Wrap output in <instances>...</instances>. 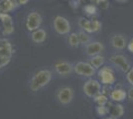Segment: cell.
Listing matches in <instances>:
<instances>
[{
  "mask_svg": "<svg viewBox=\"0 0 133 119\" xmlns=\"http://www.w3.org/2000/svg\"><path fill=\"white\" fill-rule=\"evenodd\" d=\"M103 49H104V47L102 45V43L92 41V42H90L89 44L85 46L84 52H85V54L88 56L94 57V56H96V55H100V53L103 51Z\"/></svg>",
  "mask_w": 133,
  "mask_h": 119,
  "instance_id": "8fae6325",
  "label": "cell"
},
{
  "mask_svg": "<svg viewBox=\"0 0 133 119\" xmlns=\"http://www.w3.org/2000/svg\"><path fill=\"white\" fill-rule=\"evenodd\" d=\"M127 97L130 100H133V87H131L127 92Z\"/></svg>",
  "mask_w": 133,
  "mask_h": 119,
  "instance_id": "83f0119b",
  "label": "cell"
},
{
  "mask_svg": "<svg viewBox=\"0 0 133 119\" xmlns=\"http://www.w3.org/2000/svg\"><path fill=\"white\" fill-rule=\"evenodd\" d=\"M54 28L56 32L60 35H66L71 31V24L68 19L63 16H57L54 19Z\"/></svg>",
  "mask_w": 133,
  "mask_h": 119,
  "instance_id": "52a82bcc",
  "label": "cell"
},
{
  "mask_svg": "<svg viewBox=\"0 0 133 119\" xmlns=\"http://www.w3.org/2000/svg\"><path fill=\"white\" fill-rule=\"evenodd\" d=\"M29 1L30 0H18V3H19V5H26L28 4Z\"/></svg>",
  "mask_w": 133,
  "mask_h": 119,
  "instance_id": "f1b7e54d",
  "label": "cell"
},
{
  "mask_svg": "<svg viewBox=\"0 0 133 119\" xmlns=\"http://www.w3.org/2000/svg\"><path fill=\"white\" fill-rule=\"evenodd\" d=\"M11 59L12 57H10V56H6V55H3V54H0V69L7 67L11 62Z\"/></svg>",
  "mask_w": 133,
  "mask_h": 119,
  "instance_id": "603a6c76",
  "label": "cell"
},
{
  "mask_svg": "<svg viewBox=\"0 0 133 119\" xmlns=\"http://www.w3.org/2000/svg\"><path fill=\"white\" fill-rule=\"evenodd\" d=\"M18 5V0H3L0 4V11L1 13H8L15 10Z\"/></svg>",
  "mask_w": 133,
  "mask_h": 119,
  "instance_id": "2e32d148",
  "label": "cell"
},
{
  "mask_svg": "<svg viewBox=\"0 0 133 119\" xmlns=\"http://www.w3.org/2000/svg\"><path fill=\"white\" fill-rule=\"evenodd\" d=\"M95 111L99 116H105V115L108 114L109 110H108V107H106L105 105H97Z\"/></svg>",
  "mask_w": 133,
  "mask_h": 119,
  "instance_id": "cb8c5ba5",
  "label": "cell"
},
{
  "mask_svg": "<svg viewBox=\"0 0 133 119\" xmlns=\"http://www.w3.org/2000/svg\"><path fill=\"white\" fill-rule=\"evenodd\" d=\"M31 38H32V41H33L34 43L42 44V43L45 42V40L47 39V33H46V31H45L44 29L39 28L32 32Z\"/></svg>",
  "mask_w": 133,
  "mask_h": 119,
  "instance_id": "e0dca14e",
  "label": "cell"
},
{
  "mask_svg": "<svg viewBox=\"0 0 133 119\" xmlns=\"http://www.w3.org/2000/svg\"><path fill=\"white\" fill-rule=\"evenodd\" d=\"M119 1H120V0H119ZM122 1H124V0H122Z\"/></svg>",
  "mask_w": 133,
  "mask_h": 119,
  "instance_id": "4dcf8cb0",
  "label": "cell"
},
{
  "mask_svg": "<svg viewBox=\"0 0 133 119\" xmlns=\"http://www.w3.org/2000/svg\"><path fill=\"white\" fill-rule=\"evenodd\" d=\"M68 42L71 47L72 48H77L79 45V39H78V35L76 33H72V34L69 35L68 37Z\"/></svg>",
  "mask_w": 133,
  "mask_h": 119,
  "instance_id": "44dd1931",
  "label": "cell"
},
{
  "mask_svg": "<svg viewBox=\"0 0 133 119\" xmlns=\"http://www.w3.org/2000/svg\"><path fill=\"white\" fill-rule=\"evenodd\" d=\"M52 78H53L52 72L48 68H40L36 71V73L32 75L30 79V85H29L30 89L34 92L41 90L42 88H44L45 86L50 83Z\"/></svg>",
  "mask_w": 133,
  "mask_h": 119,
  "instance_id": "6da1fadb",
  "label": "cell"
},
{
  "mask_svg": "<svg viewBox=\"0 0 133 119\" xmlns=\"http://www.w3.org/2000/svg\"><path fill=\"white\" fill-rule=\"evenodd\" d=\"M0 20L3 25V35H11L14 32L12 17L8 13H0Z\"/></svg>",
  "mask_w": 133,
  "mask_h": 119,
  "instance_id": "30bf717a",
  "label": "cell"
},
{
  "mask_svg": "<svg viewBox=\"0 0 133 119\" xmlns=\"http://www.w3.org/2000/svg\"><path fill=\"white\" fill-rule=\"evenodd\" d=\"M105 119H115V118H112V117H109V118H105Z\"/></svg>",
  "mask_w": 133,
  "mask_h": 119,
  "instance_id": "f546056e",
  "label": "cell"
},
{
  "mask_svg": "<svg viewBox=\"0 0 133 119\" xmlns=\"http://www.w3.org/2000/svg\"><path fill=\"white\" fill-rule=\"evenodd\" d=\"M83 89L87 96L94 98L97 94L101 93V83L96 79H89L84 82Z\"/></svg>",
  "mask_w": 133,
  "mask_h": 119,
  "instance_id": "7a4b0ae2",
  "label": "cell"
},
{
  "mask_svg": "<svg viewBox=\"0 0 133 119\" xmlns=\"http://www.w3.org/2000/svg\"><path fill=\"white\" fill-rule=\"evenodd\" d=\"M111 46L114 49H116V50H123L127 46L126 39L122 35H119V34L114 35L111 38Z\"/></svg>",
  "mask_w": 133,
  "mask_h": 119,
  "instance_id": "9a60e30c",
  "label": "cell"
},
{
  "mask_svg": "<svg viewBox=\"0 0 133 119\" xmlns=\"http://www.w3.org/2000/svg\"><path fill=\"white\" fill-rule=\"evenodd\" d=\"M78 39H79V44L84 45V46H87L88 44H89L90 42H92L90 36H89V35L88 34V32H85V31H82V32L78 33Z\"/></svg>",
  "mask_w": 133,
  "mask_h": 119,
  "instance_id": "ffe728a7",
  "label": "cell"
},
{
  "mask_svg": "<svg viewBox=\"0 0 133 119\" xmlns=\"http://www.w3.org/2000/svg\"><path fill=\"white\" fill-rule=\"evenodd\" d=\"M127 49L130 53H132L133 54V38L129 41V43L127 44Z\"/></svg>",
  "mask_w": 133,
  "mask_h": 119,
  "instance_id": "4316f807",
  "label": "cell"
},
{
  "mask_svg": "<svg viewBox=\"0 0 133 119\" xmlns=\"http://www.w3.org/2000/svg\"><path fill=\"white\" fill-rule=\"evenodd\" d=\"M55 71L58 74H60L62 76H68L72 74L74 71V67L70 62H59L55 65Z\"/></svg>",
  "mask_w": 133,
  "mask_h": 119,
  "instance_id": "7c38bea8",
  "label": "cell"
},
{
  "mask_svg": "<svg viewBox=\"0 0 133 119\" xmlns=\"http://www.w3.org/2000/svg\"><path fill=\"white\" fill-rule=\"evenodd\" d=\"M109 106L110 107H108V114L110 115V117L112 118H119V117H121L123 113H124V108L122 106L121 104H119V103H110L109 104Z\"/></svg>",
  "mask_w": 133,
  "mask_h": 119,
  "instance_id": "5bb4252c",
  "label": "cell"
},
{
  "mask_svg": "<svg viewBox=\"0 0 133 119\" xmlns=\"http://www.w3.org/2000/svg\"><path fill=\"white\" fill-rule=\"evenodd\" d=\"M110 62L118 68L120 71L124 72V73H127L128 71L130 69V64L127 61V59L122 56V55H114L110 58Z\"/></svg>",
  "mask_w": 133,
  "mask_h": 119,
  "instance_id": "9c48e42d",
  "label": "cell"
},
{
  "mask_svg": "<svg viewBox=\"0 0 133 119\" xmlns=\"http://www.w3.org/2000/svg\"><path fill=\"white\" fill-rule=\"evenodd\" d=\"M84 11L87 12L89 15H94L96 12V7L92 5V4H89V5H87L84 7Z\"/></svg>",
  "mask_w": 133,
  "mask_h": 119,
  "instance_id": "d4e9b609",
  "label": "cell"
},
{
  "mask_svg": "<svg viewBox=\"0 0 133 119\" xmlns=\"http://www.w3.org/2000/svg\"><path fill=\"white\" fill-rule=\"evenodd\" d=\"M104 62H105L104 57H103V56H101V55H96V56H94V57H91L90 61H89L90 65H91L95 69H99V68H101V67L103 66Z\"/></svg>",
  "mask_w": 133,
  "mask_h": 119,
  "instance_id": "d6986e66",
  "label": "cell"
},
{
  "mask_svg": "<svg viewBox=\"0 0 133 119\" xmlns=\"http://www.w3.org/2000/svg\"><path fill=\"white\" fill-rule=\"evenodd\" d=\"M75 91L71 86H63L58 89L57 99L63 105H68L74 100Z\"/></svg>",
  "mask_w": 133,
  "mask_h": 119,
  "instance_id": "3957f363",
  "label": "cell"
},
{
  "mask_svg": "<svg viewBox=\"0 0 133 119\" xmlns=\"http://www.w3.org/2000/svg\"><path fill=\"white\" fill-rule=\"evenodd\" d=\"M42 22H43L42 15L40 14L39 12L33 11L30 12L28 14L25 24H26V28H27L28 31L33 32V31H35V30H37V29H39L41 27Z\"/></svg>",
  "mask_w": 133,
  "mask_h": 119,
  "instance_id": "5b68a950",
  "label": "cell"
},
{
  "mask_svg": "<svg viewBox=\"0 0 133 119\" xmlns=\"http://www.w3.org/2000/svg\"><path fill=\"white\" fill-rule=\"evenodd\" d=\"M94 102L97 104V105H105L106 103L108 102V98L106 96L105 94H103V93H99V94H97L96 96L94 97Z\"/></svg>",
  "mask_w": 133,
  "mask_h": 119,
  "instance_id": "7402d4cb",
  "label": "cell"
},
{
  "mask_svg": "<svg viewBox=\"0 0 133 119\" xmlns=\"http://www.w3.org/2000/svg\"><path fill=\"white\" fill-rule=\"evenodd\" d=\"M0 54L10 57L13 56V46L6 38H0Z\"/></svg>",
  "mask_w": 133,
  "mask_h": 119,
  "instance_id": "4fadbf2b",
  "label": "cell"
},
{
  "mask_svg": "<svg viewBox=\"0 0 133 119\" xmlns=\"http://www.w3.org/2000/svg\"><path fill=\"white\" fill-rule=\"evenodd\" d=\"M74 72L78 75L90 78V76L95 74L96 69L90 65V62H78L74 66Z\"/></svg>",
  "mask_w": 133,
  "mask_h": 119,
  "instance_id": "277c9868",
  "label": "cell"
},
{
  "mask_svg": "<svg viewBox=\"0 0 133 119\" xmlns=\"http://www.w3.org/2000/svg\"><path fill=\"white\" fill-rule=\"evenodd\" d=\"M126 79L129 82V85H131L133 86V68H130V69L127 72L126 74Z\"/></svg>",
  "mask_w": 133,
  "mask_h": 119,
  "instance_id": "484cf974",
  "label": "cell"
},
{
  "mask_svg": "<svg viewBox=\"0 0 133 119\" xmlns=\"http://www.w3.org/2000/svg\"><path fill=\"white\" fill-rule=\"evenodd\" d=\"M79 26L88 33H94V32H97L100 30L101 23L97 20H88L84 18H81Z\"/></svg>",
  "mask_w": 133,
  "mask_h": 119,
  "instance_id": "ba28073f",
  "label": "cell"
},
{
  "mask_svg": "<svg viewBox=\"0 0 133 119\" xmlns=\"http://www.w3.org/2000/svg\"><path fill=\"white\" fill-rule=\"evenodd\" d=\"M109 97L110 99L113 102H121L123 101L126 97H127V93L125 92V90L123 89H119V88H116V89H112L109 93Z\"/></svg>",
  "mask_w": 133,
  "mask_h": 119,
  "instance_id": "ac0fdd59",
  "label": "cell"
},
{
  "mask_svg": "<svg viewBox=\"0 0 133 119\" xmlns=\"http://www.w3.org/2000/svg\"><path fill=\"white\" fill-rule=\"evenodd\" d=\"M98 79L100 83L104 85H111L115 82V74L113 71L108 67H103L98 71Z\"/></svg>",
  "mask_w": 133,
  "mask_h": 119,
  "instance_id": "8992f818",
  "label": "cell"
}]
</instances>
